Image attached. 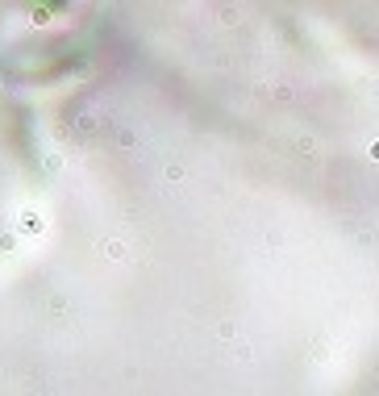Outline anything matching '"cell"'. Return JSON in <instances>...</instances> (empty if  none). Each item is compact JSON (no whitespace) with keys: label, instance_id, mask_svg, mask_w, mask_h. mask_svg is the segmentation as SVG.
Instances as JSON below:
<instances>
[{"label":"cell","instance_id":"7a4b0ae2","mask_svg":"<svg viewBox=\"0 0 379 396\" xmlns=\"http://www.w3.org/2000/svg\"><path fill=\"white\" fill-rule=\"evenodd\" d=\"M233 355H238V363H250V342H238V346H233Z\"/></svg>","mask_w":379,"mask_h":396},{"label":"cell","instance_id":"3957f363","mask_svg":"<svg viewBox=\"0 0 379 396\" xmlns=\"http://www.w3.org/2000/svg\"><path fill=\"white\" fill-rule=\"evenodd\" d=\"M371 159H379V142H371Z\"/></svg>","mask_w":379,"mask_h":396},{"label":"cell","instance_id":"6da1fadb","mask_svg":"<svg viewBox=\"0 0 379 396\" xmlns=\"http://www.w3.org/2000/svg\"><path fill=\"white\" fill-rule=\"evenodd\" d=\"M100 254H104V259H113V263H125V259H129V254H125V246H121V242H117V238L100 242Z\"/></svg>","mask_w":379,"mask_h":396}]
</instances>
